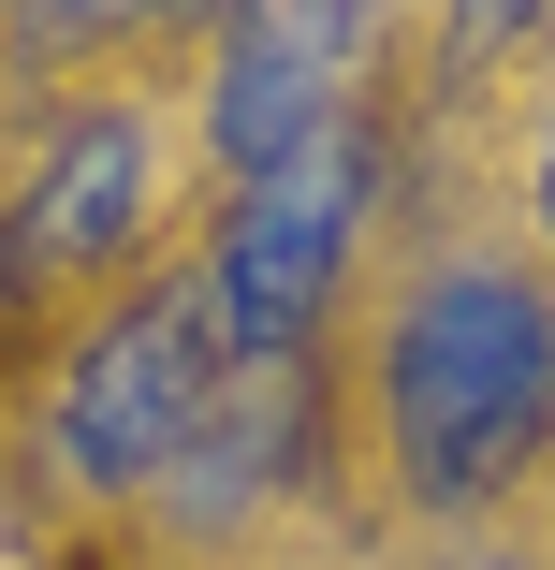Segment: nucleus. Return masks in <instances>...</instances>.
<instances>
[{"label":"nucleus","mask_w":555,"mask_h":570,"mask_svg":"<svg viewBox=\"0 0 555 570\" xmlns=\"http://www.w3.org/2000/svg\"><path fill=\"white\" fill-rule=\"evenodd\" d=\"M366 59V16H235L219 30V88H205V132H219V161L235 176H278V161H307L321 132H337V73Z\"/></svg>","instance_id":"39448f33"},{"label":"nucleus","mask_w":555,"mask_h":570,"mask_svg":"<svg viewBox=\"0 0 555 570\" xmlns=\"http://www.w3.org/2000/svg\"><path fill=\"white\" fill-rule=\"evenodd\" d=\"M351 219H366V147L321 132L307 161L249 176V205L219 219V264H205V322H219V366H293V336L321 322L351 264Z\"/></svg>","instance_id":"7ed1b4c3"},{"label":"nucleus","mask_w":555,"mask_h":570,"mask_svg":"<svg viewBox=\"0 0 555 570\" xmlns=\"http://www.w3.org/2000/svg\"><path fill=\"white\" fill-rule=\"evenodd\" d=\"M219 381L235 366H219L205 278L132 293L102 336H73V366H59V469L73 483H176V453H190V424H205Z\"/></svg>","instance_id":"f03ea898"},{"label":"nucleus","mask_w":555,"mask_h":570,"mask_svg":"<svg viewBox=\"0 0 555 570\" xmlns=\"http://www.w3.org/2000/svg\"><path fill=\"white\" fill-rule=\"evenodd\" d=\"M468 570H497V556H468Z\"/></svg>","instance_id":"0eeeda50"},{"label":"nucleus","mask_w":555,"mask_h":570,"mask_svg":"<svg viewBox=\"0 0 555 570\" xmlns=\"http://www.w3.org/2000/svg\"><path fill=\"white\" fill-rule=\"evenodd\" d=\"M541 235H555V132H541Z\"/></svg>","instance_id":"423d86ee"},{"label":"nucleus","mask_w":555,"mask_h":570,"mask_svg":"<svg viewBox=\"0 0 555 570\" xmlns=\"http://www.w3.org/2000/svg\"><path fill=\"white\" fill-rule=\"evenodd\" d=\"M147 219H161V147H147V118H132V102H88V118L30 161V190H16L0 293H59V278L132 264V249H147Z\"/></svg>","instance_id":"20e7f679"},{"label":"nucleus","mask_w":555,"mask_h":570,"mask_svg":"<svg viewBox=\"0 0 555 570\" xmlns=\"http://www.w3.org/2000/svg\"><path fill=\"white\" fill-rule=\"evenodd\" d=\"M380 410H395V453H409L424 512L497 498L555 439V307H541V278L438 264L395 307V336H380Z\"/></svg>","instance_id":"f257e3e1"}]
</instances>
